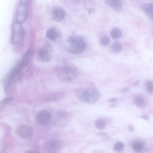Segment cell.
<instances>
[{
    "instance_id": "cell-1",
    "label": "cell",
    "mask_w": 153,
    "mask_h": 153,
    "mask_svg": "<svg viewBox=\"0 0 153 153\" xmlns=\"http://www.w3.org/2000/svg\"><path fill=\"white\" fill-rule=\"evenodd\" d=\"M76 96L80 101L85 103L92 104L98 101L100 94L96 89L92 88L81 89L78 91Z\"/></svg>"
},
{
    "instance_id": "cell-2",
    "label": "cell",
    "mask_w": 153,
    "mask_h": 153,
    "mask_svg": "<svg viewBox=\"0 0 153 153\" xmlns=\"http://www.w3.org/2000/svg\"><path fill=\"white\" fill-rule=\"evenodd\" d=\"M86 46L85 42L82 37L78 35H72L67 40L66 48L71 53L78 54L84 51Z\"/></svg>"
},
{
    "instance_id": "cell-3",
    "label": "cell",
    "mask_w": 153,
    "mask_h": 153,
    "mask_svg": "<svg viewBox=\"0 0 153 153\" xmlns=\"http://www.w3.org/2000/svg\"><path fill=\"white\" fill-rule=\"evenodd\" d=\"M78 74V70L75 67L68 65L60 69L57 73V76L60 81H67L75 78Z\"/></svg>"
},
{
    "instance_id": "cell-4",
    "label": "cell",
    "mask_w": 153,
    "mask_h": 153,
    "mask_svg": "<svg viewBox=\"0 0 153 153\" xmlns=\"http://www.w3.org/2000/svg\"><path fill=\"white\" fill-rule=\"evenodd\" d=\"M25 36V31L22 24L15 22L12 26L11 41L14 44L20 43Z\"/></svg>"
},
{
    "instance_id": "cell-5",
    "label": "cell",
    "mask_w": 153,
    "mask_h": 153,
    "mask_svg": "<svg viewBox=\"0 0 153 153\" xmlns=\"http://www.w3.org/2000/svg\"><path fill=\"white\" fill-rule=\"evenodd\" d=\"M28 1L25 0L19 1L17 9V22L22 24L26 19L28 13Z\"/></svg>"
},
{
    "instance_id": "cell-6",
    "label": "cell",
    "mask_w": 153,
    "mask_h": 153,
    "mask_svg": "<svg viewBox=\"0 0 153 153\" xmlns=\"http://www.w3.org/2000/svg\"><path fill=\"white\" fill-rule=\"evenodd\" d=\"M62 145V141L60 140L54 139L46 141L43 145L45 153H57Z\"/></svg>"
},
{
    "instance_id": "cell-7",
    "label": "cell",
    "mask_w": 153,
    "mask_h": 153,
    "mask_svg": "<svg viewBox=\"0 0 153 153\" xmlns=\"http://www.w3.org/2000/svg\"><path fill=\"white\" fill-rule=\"evenodd\" d=\"M52 49L51 45L47 44L41 48L37 54V58L40 62H45L50 61L52 57Z\"/></svg>"
},
{
    "instance_id": "cell-8",
    "label": "cell",
    "mask_w": 153,
    "mask_h": 153,
    "mask_svg": "<svg viewBox=\"0 0 153 153\" xmlns=\"http://www.w3.org/2000/svg\"><path fill=\"white\" fill-rule=\"evenodd\" d=\"M52 119L51 113L48 111L43 110L40 111L37 114L36 120L37 123L42 126H45L49 123Z\"/></svg>"
},
{
    "instance_id": "cell-9",
    "label": "cell",
    "mask_w": 153,
    "mask_h": 153,
    "mask_svg": "<svg viewBox=\"0 0 153 153\" xmlns=\"http://www.w3.org/2000/svg\"><path fill=\"white\" fill-rule=\"evenodd\" d=\"M70 118V114L63 110H59L56 114L54 122L58 126H63L67 123Z\"/></svg>"
},
{
    "instance_id": "cell-10",
    "label": "cell",
    "mask_w": 153,
    "mask_h": 153,
    "mask_svg": "<svg viewBox=\"0 0 153 153\" xmlns=\"http://www.w3.org/2000/svg\"><path fill=\"white\" fill-rule=\"evenodd\" d=\"M17 132L21 137L23 138H28L33 134V131L31 127L24 124L19 125L17 128Z\"/></svg>"
},
{
    "instance_id": "cell-11",
    "label": "cell",
    "mask_w": 153,
    "mask_h": 153,
    "mask_svg": "<svg viewBox=\"0 0 153 153\" xmlns=\"http://www.w3.org/2000/svg\"><path fill=\"white\" fill-rule=\"evenodd\" d=\"M52 18L56 22H60L65 18V12L62 8L56 7L53 8L52 12Z\"/></svg>"
},
{
    "instance_id": "cell-12",
    "label": "cell",
    "mask_w": 153,
    "mask_h": 153,
    "mask_svg": "<svg viewBox=\"0 0 153 153\" xmlns=\"http://www.w3.org/2000/svg\"><path fill=\"white\" fill-rule=\"evenodd\" d=\"M46 36L50 40L56 41L61 36V33L59 29L55 27H51L46 31Z\"/></svg>"
},
{
    "instance_id": "cell-13",
    "label": "cell",
    "mask_w": 153,
    "mask_h": 153,
    "mask_svg": "<svg viewBox=\"0 0 153 153\" xmlns=\"http://www.w3.org/2000/svg\"><path fill=\"white\" fill-rule=\"evenodd\" d=\"M105 2L112 9L117 12H120L122 9L123 4L119 0H106Z\"/></svg>"
},
{
    "instance_id": "cell-14",
    "label": "cell",
    "mask_w": 153,
    "mask_h": 153,
    "mask_svg": "<svg viewBox=\"0 0 153 153\" xmlns=\"http://www.w3.org/2000/svg\"><path fill=\"white\" fill-rule=\"evenodd\" d=\"M153 4L152 3H146L141 6V8L145 13L152 19L153 18Z\"/></svg>"
},
{
    "instance_id": "cell-15",
    "label": "cell",
    "mask_w": 153,
    "mask_h": 153,
    "mask_svg": "<svg viewBox=\"0 0 153 153\" xmlns=\"http://www.w3.org/2000/svg\"><path fill=\"white\" fill-rule=\"evenodd\" d=\"M144 143L141 141H136L132 144V148L134 151L137 153H142L143 150Z\"/></svg>"
},
{
    "instance_id": "cell-16",
    "label": "cell",
    "mask_w": 153,
    "mask_h": 153,
    "mask_svg": "<svg viewBox=\"0 0 153 153\" xmlns=\"http://www.w3.org/2000/svg\"><path fill=\"white\" fill-rule=\"evenodd\" d=\"M33 53V51L32 50H30L27 51L24 55L22 57V62L26 65L27 66L32 58Z\"/></svg>"
},
{
    "instance_id": "cell-17",
    "label": "cell",
    "mask_w": 153,
    "mask_h": 153,
    "mask_svg": "<svg viewBox=\"0 0 153 153\" xmlns=\"http://www.w3.org/2000/svg\"><path fill=\"white\" fill-rule=\"evenodd\" d=\"M122 48L121 44L119 42H117L114 43L110 46L109 47V51L113 53H117L120 52Z\"/></svg>"
},
{
    "instance_id": "cell-18",
    "label": "cell",
    "mask_w": 153,
    "mask_h": 153,
    "mask_svg": "<svg viewBox=\"0 0 153 153\" xmlns=\"http://www.w3.org/2000/svg\"><path fill=\"white\" fill-rule=\"evenodd\" d=\"M122 33L121 30L117 27L113 28L111 32V37L114 39H116L120 37Z\"/></svg>"
},
{
    "instance_id": "cell-19",
    "label": "cell",
    "mask_w": 153,
    "mask_h": 153,
    "mask_svg": "<svg viewBox=\"0 0 153 153\" xmlns=\"http://www.w3.org/2000/svg\"><path fill=\"white\" fill-rule=\"evenodd\" d=\"M133 101L135 105L138 107L142 106L145 103L144 98L140 96L135 97L133 99Z\"/></svg>"
},
{
    "instance_id": "cell-20",
    "label": "cell",
    "mask_w": 153,
    "mask_h": 153,
    "mask_svg": "<svg viewBox=\"0 0 153 153\" xmlns=\"http://www.w3.org/2000/svg\"><path fill=\"white\" fill-rule=\"evenodd\" d=\"M13 100L12 97H6L0 101V108H3L11 102Z\"/></svg>"
},
{
    "instance_id": "cell-21",
    "label": "cell",
    "mask_w": 153,
    "mask_h": 153,
    "mask_svg": "<svg viewBox=\"0 0 153 153\" xmlns=\"http://www.w3.org/2000/svg\"><path fill=\"white\" fill-rule=\"evenodd\" d=\"M94 126L95 127L98 129H102L105 126V123L102 120H97L95 121Z\"/></svg>"
},
{
    "instance_id": "cell-22",
    "label": "cell",
    "mask_w": 153,
    "mask_h": 153,
    "mask_svg": "<svg viewBox=\"0 0 153 153\" xmlns=\"http://www.w3.org/2000/svg\"><path fill=\"white\" fill-rule=\"evenodd\" d=\"M110 41L109 38L106 36L102 37L100 40V44L103 46H106L108 45L109 44Z\"/></svg>"
},
{
    "instance_id": "cell-23",
    "label": "cell",
    "mask_w": 153,
    "mask_h": 153,
    "mask_svg": "<svg viewBox=\"0 0 153 153\" xmlns=\"http://www.w3.org/2000/svg\"><path fill=\"white\" fill-rule=\"evenodd\" d=\"M114 148L116 151L120 152L122 151L124 148V145L123 143L118 142L114 145Z\"/></svg>"
},
{
    "instance_id": "cell-24",
    "label": "cell",
    "mask_w": 153,
    "mask_h": 153,
    "mask_svg": "<svg viewBox=\"0 0 153 153\" xmlns=\"http://www.w3.org/2000/svg\"><path fill=\"white\" fill-rule=\"evenodd\" d=\"M146 88L148 91L151 92L153 90V83L152 81H148L146 83Z\"/></svg>"
},
{
    "instance_id": "cell-25",
    "label": "cell",
    "mask_w": 153,
    "mask_h": 153,
    "mask_svg": "<svg viewBox=\"0 0 153 153\" xmlns=\"http://www.w3.org/2000/svg\"><path fill=\"white\" fill-rule=\"evenodd\" d=\"M129 89L127 88H126L121 89L120 90V92L122 93H126L128 91Z\"/></svg>"
},
{
    "instance_id": "cell-26",
    "label": "cell",
    "mask_w": 153,
    "mask_h": 153,
    "mask_svg": "<svg viewBox=\"0 0 153 153\" xmlns=\"http://www.w3.org/2000/svg\"><path fill=\"white\" fill-rule=\"evenodd\" d=\"M117 98L115 97H114L112 98H111L109 100V101L113 102H116V101H117Z\"/></svg>"
},
{
    "instance_id": "cell-27",
    "label": "cell",
    "mask_w": 153,
    "mask_h": 153,
    "mask_svg": "<svg viewBox=\"0 0 153 153\" xmlns=\"http://www.w3.org/2000/svg\"><path fill=\"white\" fill-rule=\"evenodd\" d=\"M127 129L128 130L130 131H133L134 130L133 128L131 126H128Z\"/></svg>"
},
{
    "instance_id": "cell-28",
    "label": "cell",
    "mask_w": 153,
    "mask_h": 153,
    "mask_svg": "<svg viewBox=\"0 0 153 153\" xmlns=\"http://www.w3.org/2000/svg\"><path fill=\"white\" fill-rule=\"evenodd\" d=\"M25 153H38V152L34 150H30L27 151Z\"/></svg>"
},
{
    "instance_id": "cell-29",
    "label": "cell",
    "mask_w": 153,
    "mask_h": 153,
    "mask_svg": "<svg viewBox=\"0 0 153 153\" xmlns=\"http://www.w3.org/2000/svg\"><path fill=\"white\" fill-rule=\"evenodd\" d=\"M140 84V82L139 81H137L134 82L133 84V85L134 86H137L139 85Z\"/></svg>"
},
{
    "instance_id": "cell-30",
    "label": "cell",
    "mask_w": 153,
    "mask_h": 153,
    "mask_svg": "<svg viewBox=\"0 0 153 153\" xmlns=\"http://www.w3.org/2000/svg\"><path fill=\"white\" fill-rule=\"evenodd\" d=\"M141 118L145 120H147L149 119L148 116L145 115L142 116V117H141Z\"/></svg>"
},
{
    "instance_id": "cell-31",
    "label": "cell",
    "mask_w": 153,
    "mask_h": 153,
    "mask_svg": "<svg viewBox=\"0 0 153 153\" xmlns=\"http://www.w3.org/2000/svg\"><path fill=\"white\" fill-rule=\"evenodd\" d=\"M97 134L100 136H105L107 134L105 132H101L97 133Z\"/></svg>"
},
{
    "instance_id": "cell-32",
    "label": "cell",
    "mask_w": 153,
    "mask_h": 153,
    "mask_svg": "<svg viewBox=\"0 0 153 153\" xmlns=\"http://www.w3.org/2000/svg\"><path fill=\"white\" fill-rule=\"evenodd\" d=\"M115 106H116V105H111L110 106V107L111 108V107H114Z\"/></svg>"
}]
</instances>
